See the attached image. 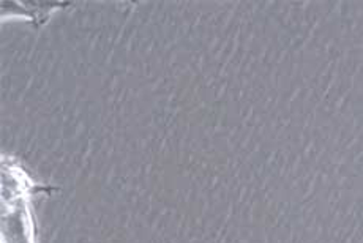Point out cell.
Masks as SVG:
<instances>
[{
	"label": "cell",
	"instance_id": "obj_1",
	"mask_svg": "<svg viewBox=\"0 0 363 243\" xmlns=\"http://www.w3.org/2000/svg\"><path fill=\"white\" fill-rule=\"evenodd\" d=\"M2 243H35L26 198L2 203Z\"/></svg>",
	"mask_w": 363,
	"mask_h": 243
},
{
	"label": "cell",
	"instance_id": "obj_2",
	"mask_svg": "<svg viewBox=\"0 0 363 243\" xmlns=\"http://www.w3.org/2000/svg\"><path fill=\"white\" fill-rule=\"evenodd\" d=\"M72 2H46V0H24V2H15V0H4L0 5V15L5 18H27L35 29L43 27L55 10L68 9Z\"/></svg>",
	"mask_w": 363,
	"mask_h": 243
}]
</instances>
